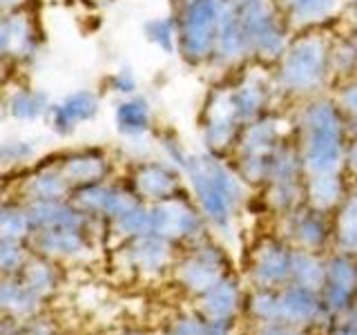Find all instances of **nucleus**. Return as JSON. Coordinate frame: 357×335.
<instances>
[{
    "label": "nucleus",
    "instance_id": "nucleus-2",
    "mask_svg": "<svg viewBox=\"0 0 357 335\" xmlns=\"http://www.w3.org/2000/svg\"><path fill=\"white\" fill-rule=\"evenodd\" d=\"M333 31L335 29L293 34L282 59L271 67L277 94L282 98L284 107H293L308 98L333 92Z\"/></svg>",
    "mask_w": 357,
    "mask_h": 335
},
{
    "label": "nucleus",
    "instance_id": "nucleus-27",
    "mask_svg": "<svg viewBox=\"0 0 357 335\" xmlns=\"http://www.w3.org/2000/svg\"><path fill=\"white\" fill-rule=\"evenodd\" d=\"M333 98L337 100V105L342 107V112L346 114L351 123L357 121V74L346 78V81H340L333 87Z\"/></svg>",
    "mask_w": 357,
    "mask_h": 335
},
{
    "label": "nucleus",
    "instance_id": "nucleus-1",
    "mask_svg": "<svg viewBox=\"0 0 357 335\" xmlns=\"http://www.w3.org/2000/svg\"><path fill=\"white\" fill-rule=\"evenodd\" d=\"M293 139L299 148L306 174L346 170V143L351 121L333 94L308 98L290 107Z\"/></svg>",
    "mask_w": 357,
    "mask_h": 335
},
{
    "label": "nucleus",
    "instance_id": "nucleus-31",
    "mask_svg": "<svg viewBox=\"0 0 357 335\" xmlns=\"http://www.w3.org/2000/svg\"><path fill=\"white\" fill-rule=\"evenodd\" d=\"M346 172L357 177V121L351 123L349 143H346Z\"/></svg>",
    "mask_w": 357,
    "mask_h": 335
},
{
    "label": "nucleus",
    "instance_id": "nucleus-28",
    "mask_svg": "<svg viewBox=\"0 0 357 335\" xmlns=\"http://www.w3.org/2000/svg\"><path fill=\"white\" fill-rule=\"evenodd\" d=\"M252 313L261 320H282V306H279V297H273L268 293H259L252 299Z\"/></svg>",
    "mask_w": 357,
    "mask_h": 335
},
{
    "label": "nucleus",
    "instance_id": "nucleus-10",
    "mask_svg": "<svg viewBox=\"0 0 357 335\" xmlns=\"http://www.w3.org/2000/svg\"><path fill=\"white\" fill-rule=\"evenodd\" d=\"M293 34L340 29L346 20V0H277Z\"/></svg>",
    "mask_w": 357,
    "mask_h": 335
},
{
    "label": "nucleus",
    "instance_id": "nucleus-29",
    "mask_svg": "<svg viewBox=\"0 0 357 335\" xmlns=\"http://www.w3.org/2000/svg\"><path fill=\"white\" fill-rule=\"evenodd\" d=\"M109 89L114 94H119L121 98H126V96L137 94L139 81H137V76H134L132 70H119L109 76Z\"/></svg>",
    "mask_w": 357,
    "mask_h": 335
},
{
    "label": "nucleus",
    "instance_id": "nucleus-14",
    "mask_svg": "<svg viewBox=\"0 0 357 335\" xmlns=\"http://www.w3.org/2000/svg\"><path fill=\"white\" fill-rule=\"evenodd\" d=\"M346 170L340 172H321V174H306V204L321 212H333L344 204L349 197V186H346Z\"/></svg>",
    "mask_w": 357,
    "mask_h": 335
},
{
    "label": "nucleus",
    "instance_id": "nucleus-18",
    "mask_svg": "<svg viewBox=\"0 0 357 335\" xmlns=\"http://www.w3.org/2000/svg\"><path fill=\"white\" fill-rule=\"evenodd\" d=\"M290 260H293V251H286L284 246L268 241L255 253L252 277L261 286L284 282L290 277Z\"/></svg>",
    "mask_w": 357,
    "mask_h": 335
},
{
    "label": "nucleus",
    "instance_id": "nucleus-36",
    "mask_svg": "<svg viewBox=\"0 0 357 335\" xmlns=\"http://www.w3.org/2000/svg\"><path fill=\"white\" fill-rule=\"evenodd\" d=\"M344 29H346V34L351 36V40L357 45V25H349V27H344Z\"/></svg>",
    "mask_w": 357,
    "mask_h": 335
},
{
    "label": "nucleus",
    "instance_id": "nucleus-34",
    "mask_svg": "<svg viewBox=\"0 0 357 335\" xmlns=\"http://www.w3.org/2000/svg\"><path fill=\"white\" fill-rule=\"evenodd\" d=\"M357 25V0H346V20L344 27Z\"/></svg>",
    "mask_w": 357,
    "mask_h": 335
},
{
    "label": "nucleus",
    "instance_id": "nucleus-37",
    "mask_svg": "<svg viewBox=\"0 0 357 335\" xmlns=\"http://www.w3.org/2000/svg\"><path fill=\"white\" fill-rule=\"evenodd\" d=\"M228 3L234 7V9H239V7H243V5H248V3H252V0H228Z\"/></svg>",
    "mask_w": 357,
    "mask_h": 335
},
{
    "label": "nucleus",
    "instance_id": "nucleus-19",
    "mask_svg": "<svg viewBox=\"0 0 357 335\" xmlns=\"http://www.w3.org/2000/svg\"><path fill=\"white\" fill-rule=\"evenodd\" d=\"M100 100L94 92H76L67 96L54 110V126L61 132H72L85 121H92L98 114Z\"/></svg>",
    "mask_w": 357,
    "mask_h": 335
},
{
    "label": "nucleus",
    "instance_id": "nucleus-35",
    "mask_svg": "<svg viewBox=\"0 0 357 335\" xmlns=\"http://www.w3.org/2000/svg\"><path fill=\"white\" fill-rule=\"evenodd\" d=\"M261 335H293V333H288V331H284V329H277V327H275V329L271 327V329H266Z\"/></svg>",
    "mask_w": 357,
    "mask_h": 335
},
{
    "label": "nucleus",
    "instance_id": "nucleus-15",
    "mask_svg": "<svg viewBox=\"0 0 357 335\" xmlns=\"http://www.w3.org/2000/svg\"><path fill=\"white\" fill-rule=\"evenodd\" d=\"M178 279L197 293H206L215 286L221 277V253L212 246H201L195 257L181 266L178 271Z\"/></svg>",
    "mask_w": 357,
    "mask_h": 335
},
{
    "label": "nucleus",
    "instance_id": "nucleus-11",
    "mask_svg": "<svg viewBox=\"0 0 357 335\" xmlns=\"http://www.w3.org/2000/svg\"><path fill=\"white\" fill-rule=\"evenodd\" d=\"M252 63L250 61V45L245 38V31L241 25L239 11L228 3L226 14L221 18L217 43H215V56L208 67V72L219 76H230L234 72H239L243 65Z\"/></svg>",
    "mask_w": 357,
    "mask_h": 335
},
{
    "label": "nucleus",
    "instance_id": "nucleus-32",
    "mask_svg": "<svg viewBox=\"0 0 357 335\" xmlns=\"http://www.w3.org/2000/svg\"><path fill=\"white\" fill-rule=\"evenodd\" d=\"M170 335H208V322L199 320H181L174 324Z\"/></svg>",
    "mask_w": 357,
    "mask_h": 335
},
{
    "label": "nucleus",
    "instance_id": "nucleus-3",
    "mask_svg": "<svg viewBox=\"0 0 357 335\" xmlns=\"http://www.w3.org/2000/svg\"><path fill=\"white\" fill-rule=\"evenodd\" d=\"M183 179L206 221L226 234L248 193V184L237 172L230 156L197 150L185 165Z\"/></svg>",
    "mask_w": 357,
    "mask_h": 335
},
{
    "label": "nucleus",
    "instance_id": "nucleus-24",
    "mask_svg": "<svg viewBox=\"0 0 357 335\" xmlns=\"http://www.w3.org/2000/svg\"><path fill=\"white\" fill-rule=\"evenodd\" d=\"M67 174H70L72 181L94 186L98 181H103V177L107 174V159L98 152L76 154L74 159L67 163Z\"/></svg>",
    "mask_w": 357,
    "mask_h": 335
},
{
    "label": "nucleus",
    "instance_id": "nucleus-12",
    "mask_svg": "<svg viewBox=\"0 0 357 335\" xmlns=\"http://www.w3.org/2000/svg\"><path fill=\"white\" fill-rule=\"evenodd\" d=\"M181 170H176L165 159L148 161L134 174V186H137V193L141 195V199L159 204V201L181 195Z\"/></svg>",
    "mask_w": 357,
    "mask_h": 335
},
{
    "label": "nucleus",
    "instance_id": "nucleus-13",
    "mask_svg": "<svg viewBox=\"0 0 357 335\" xmlns=\"http://www.w3.org/2000/svg\"><path fill=\"white\" fill-rule=\"evenodd\" d=\"M328 212H321L308 204H301L295 210L286 212L288 234L295 239L301 251H315L328 239Z\"/></svg>",
    "mask_w": 357,
    "mask_h": 335
},
{
    "label": "nucleus",
    "instance_id": "nucleus-9",
    "mask_svg": "<svg viewBox=\"0 0 357 335\" xmlns=\"http://www.w3.org/2000/svg\"><path fill=\"white\" fill-rule=\"evenodd\" d=\"M152 212V232L159 237L174 239H199L206 228V217L195 201L181 195L150 206Z\"/></svg>",
    "mask_w": 357,
    "mask_h": 335
},
{
    "label": "nucleus",
    "instance_id": "nucleus-33",
    "mask_svg": "<svg viewBox=\"0 0 357 335\" xmlns=\"http://www.w3.org/2000/svg\"><path fill=\"white\" fill-rule=\"evenodd\" d=\"M335 335H357V308L349 315V320H346L342 327L337 329V333Z\"/></svg>",
    "mask_w": 357,
    "mask_h": 335
},
{
    "label": "nucleus",
    "instance_id": "nucleus-16",
    "mask_svg": "<svg viewBox=\"0 0 357 335\" xmlns=\"http://www.w3.org/2000/svg\"><path fill=\"white\" fill-rule=\"evenodd\" d=\"M114 121L123 137H128V139L145 137V134H150L154 128V112H152L150 100L139 94L121 98L114 110Z\"/></svg>",
    "mask_w": 357,
    "mask_h": 335
},
{
    "label": "nucleus",
    "instance_id": "nucleus-30",
    "mask_svg": "<svg viewBox=\"0 0 357 335\" xmlns=\"http://www.w3.org/2000/svg\"><path fill=\"white\" fill-rule=\"evenodd\" d=\"M337 244L344 253L357 255V223L349 226H337Z\"/></svg>",
    "mask_w": 357,
    "mask_h": 335
},
{
    "label": "nucleus",
    "instance_id": "nucleus-17",
    "mask_svg": "<svg viewBox=\"0 0 357 335\" xmlns=\"http://www.w3.org/2000/svg\"><path fill=\"white\" fill-rule=\"evenodd\" d=\"M357 284V266L349 257V253L333 257L326 264V304L331 308H344L349 302L353 288Z\"/></svg>",
    "mask_w": 357,
    "mask_h": 335
},
{
    "label": "nucleus",
    "instance_id": "nucleus-8",
    "mask_svg": "<svg viewBox=\"0 0 357 335\" xmlns=\"http://www.w3.org/2000/svg\"><path fill=\"white\" fill-rule=\"evenodd\" d=\"M232 87V98L245 123L261 119L271 112L284 107L273 81V70L259 63L243 65L239 72L228 76Z\"/></svg>",
    "mask_w": 357,
    "mask_h": 335
},
{
    "label": "nucleus",
    "instance_id": "nucleus-5",
    "mask_svg": "<svg viewBox=\"0 0 357 335\" xmlns=\"http://www.w3.org/2000/svg\"><path fill=\"white\" fill-rule=\"evenodd\" d=\"M226 9L228 0H185L178 7H172L178 22L176 54L188 67L208 72Z\"/></svg>",
    "mask_w": 357,
    "mask_h": 335
},
{
    "label": "nucleus",
    "instance_id": "nucleus-23",
    "mask_svg": "<svg viewBox=\"0 0 357 335\" xmlns=\"http://www.w3.org/2000/svg\"><path fill=\"white\" fill-rule=\"evenodd\" d=\"M145 38H148L156 50H161L163 54H176L178 47V22L176 14L170 11L165 16L150 18L143 27Z\"/></svg>",
    "mask_w": 357,
    "mask_h": 335
},
{
    "label": "nucleus",
    "instance_id": "nucleus-38",
    "mask_svg": "<svg viewBox=\"0 0 357 335\" xmlns=\"http://www.w3.org/2000/svg\"><path fill=\"white\" fill-rule=\"evenodd\" d=\"M181 3H185V0H170V5H172V7H178Z\"/></svg>",
    "mask_w": 357,
    "mask_h": 335
},
{
    "label": "nucleus",
    "instance_id": "nucleus-26",
    "mask_svg": "<svg viewBox=\"0 0 357 335\" xmlns=\"http://www.w3.org/2000/svg\"><path fill=\"white\" fill-rule=\"evenodd\" d=\"M161 150H163V159L167 163H172L176 170H185V165L188 161L192 159V150H188L185 148V143L178 139V134L176 132H161Z\"/></svg>",
    "mask_w": 357,
    "mask_h": 335
},
{
    "label": "nucleus",
    "instance_id": "nucleus-7",
    "mask_svg": "<svg viewBox=\"0 0 357 335\" xmlns=\"http://www.w3.org/2000/svg\"><path fill=\"white\" fill-rule=\"evenodd\" d=\"M237 11L250 45V61L273 67L293 38L277 0H252Z\"/></svg>",
    "mask_w": 357,
    "mask_h": 335
},
{
    "label": "nucleus",
    "instance_id": "nucleus-20",
    "mask_svg": "<svg viewBox=\"0 0 357 335\" xmlns=\"http://www.w3.org/2000/svg\"><path fill=\"white\" fill-rule=\"evenodd\" d=\"M331 70H333L335 85L357 74V45L351 40V36L346 34V29L344 31H340V29L333 31V40H331Z\"/></svg>",
    "mask_w": 357,
    "mask_h": 335
},
{
    "label": "nucleus",
    "instance_id": "nucleus-22",
    "mask_svg": "<svg viewBox=\"0 0 357 335\" xmlns=\"http://www.w3.org/2000/svg\"><path fill=\"white\" fill-rule=\"evenodd\" d=\"M279 306H282V320L295 322V324L310 322L319 311V304L315 295H312V290L301 288V286L286 290V293L279 297Z\"/></svg>",
    "mask_w": 357,
    "mask_h": 335
},
{
    "label": "nucleus",
    "instance_id": "nucleus-4",
    "mask_svg": "<svg viewBox=\"0 0 357 335\" xmlns=\"http://www.w3.org/2000/svg\"><path fill=\"white\" fill-rule=\"evenodd\" d=\"M290 134H293V119L290 107H279L261 119L245 123L241 137L230 154V161L237 168L248 186H264L268 165Z\"/></svg>",
    "mask_w": 357,
    "mask_h": 335
},
{
    "label": "nucleus",
    "instance_id": "nucleus-25",
    "mask_svg": "<svg viewBox=\"0 0 357 335\" xmlns=\"http://www.w3.org/2000/svg\"><path fill=\"white\" fill-rule=\"evenodd\" d=\"M234 306H237V290L228 279H219L210 290H206L204 313L210 320H228Z\"/></svg>",
    "mask_w": 357,
    "mask_h": 335
},
{
    "label": "nucleus",
    "instance_id": "nucleus-6",
    "mask_svg": "<svg viewBox=\"0 0 357 335\" xmlns=\"http://www.w3.org/2000/svg\"><path fill=\"white\" fill-rule=\"evenodd\" d=\"M197 126H199L201 145H204L201 150H208L221 156L232 154L234 145H237L245 128V121L241 119L237 105H234L228 76L215 78L212 85L208 87L199 107Z\"/></svg>",
    "mask_w": 357,
    "mask_h": 335
},
{
    "label": "nucleus",
    "instance_id": "nucleus-21",
    "mask_svg": "<svg viewBox=\"0 0 357 335\" xmlns=\"http://www.w3.org/2000/svg\"><path fill=\"white\" fill-rule=\"evenodd\" d=\"M290 277L295 284L308 290H317L326 282V264L319 257L312 255V251H293L290 260Z\"/></svg>",
    "mask_w": 357,
    "mask_h": 335
}]
</instances>
